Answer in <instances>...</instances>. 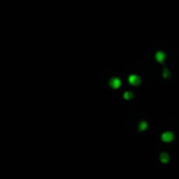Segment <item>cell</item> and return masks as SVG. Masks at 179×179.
<instances>
[{"mask_svg": "<svg viewBox=\"0 0 179 179\" xmlns=\"http://www.w3.org/2000/svg\"><path fill=\"white\" fill-rule=\"evenodd\" d=\"M127 81L129 83L133 86H138L140 83H141V79L136 74H131V75L127 77Z\"/></svg>", "mask_w": 179, "mask_h": 179, "instance_id": "obj_1", "label": "cell"}, {"mask_svg": "<svg viewBox=\"0 0 179 179\" xmlns=\"http://www.w3.org/2000/svg\"><path fill=\"white\" fill-rule=\"evenodd\" d=\"M109 85L114 90L119 89L120 86H121V80L117 77H113L109 80Z\"/></svg>", "mask_w": 179, "mask_h": 179, "instance_id": "obj_2", "label": "cell"}, {"mask_svg": "<svg viewBox=\"0 0 179 179\" xmlns=\"http://www.w3.org/2000/svg\"><path fill=\"white\" fill-rule=\"evenodd\" d=\"M155 60L159 63H163L165 60V54L162 51H158L157 53L155 54Z\"/></svg>", "mask_w": 179, "mask_h": 179, "instance_id": "obj_3", "label": "cell"}, {"mask_svg": "<svg viewBox=\"0 0 179 179\" xmlns=\"http://www.w3.org/2000/svg\"><path fill=\"white\" fill-rule=\"evenodd\" d=\"M173 134L171 132H165L162 134V136H161V138H162L163 141H171V140L173 139Z\"/></svg>", "mask_w": 179, "mask_h": 179, "instance_id": "obj_4", "label": "cell"}, {"mask_svg": "<svg viewBox=\"0 0 179 179\" xmlns=\"http://www.w3.org/2000/svg\"><path fill=\"white\" fill-rule=\"evenodd\" d=\"M133 97H134V94H133V92H130V91L124 92V94H123V98L124 99H127V100H130V99H132Z\"/></svg>", "mask_w": 179, "mask_h": 179, "instance_id": "obj_5", "label": "cell"}, {"mask_svg": "<svg viewBox=\"0 0 179 179\" xmlns=\"http://www.w3.org/2000/svg\"><path fill=\"white\" fill-rule=\"evenodd\" d=\"M162 77L164 79H168L171 77V72L168 70V69H163L162 71Z\"/></svg>", "mask_w": 179, "mask_h": 179, "instance_id": "obj_6", "label": "cell"}, {"mask_svg": "<svg viewBox=\"0 0 179 179\" xmlns=\"http://www.w3.org/2000/svg\"><path fill=\"white\" fill-rule=\"evenodd\" d=\"M145 129H147V122L142 121L141 123L139 124V130L140 131H143V130H145Z\"/></svg>", "mask_w": 179, "mask_h": 179, "instance_id": "obj_7", "label": "cell"}]
</instances>
